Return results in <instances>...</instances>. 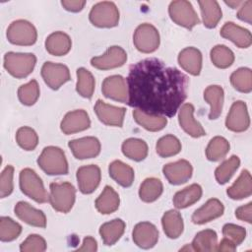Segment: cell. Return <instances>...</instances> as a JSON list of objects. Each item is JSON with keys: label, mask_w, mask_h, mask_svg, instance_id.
Returning <instances> with one entry per match:
<instances>
[{"label": "cell", "mask_w": 252, "mask_h": 252, "mask_svg": "<svg viewBox=\"0 0 252 252\" xmlns=\"http://www.w3.org/2000/svg\"><path fill=\"white\" fill-rule=\"evenodd\" d=\"M128 104L151 114L172 117L187 96L188 78L157 58L137 62L127 77Z\"/></svg>", "instance_id": "obj_1"}, {"label": "cell", "mask_w": 252, "mask_h": 252, "mask_svg": "<svg viewBox=\"0 0 252 252\" xmlns=\"http://www.w3.org/2000/svg\"><path fill=\"white\" fill-rule=\"evenodd\" d=\"M39 167L49 175H61L68 173V162L64 152L54 146L43 149L37 158Z\"/></svg>", "instance_id": "obj_2"}, {"label": "cell", "mask_w": 252, "mask_h": 252, "mask_svg": "<svg viewBox=\"0 0 252 252\" xmlns=\"http://www.w3.org/2000/svg\"><path fill=\"white\" fill-rule=\"evenodd\" d=\"M76 190L69 182H53L50 184L49 202L52 208L61 213H68L75 202Z\"/></svg>", "instance_id": "obj_3"}, {"label": "cell", "mask_w": 252, "mask_h": 252, "mask_svg": "<svg viewBox=\"0 0 252 252\" xmlns=\"http://www.w3.org/2000/svg\"><path fill=\"white\" fill-rule=\"evenodd\" d=\"M20 187L25 195L37 203H45L49 200L41 179L31 168H25L20 172Z\"/></svg>", "instance_id": "obj_4"}, {"label": "cell", "mask_w": 252, "mask_h": 252, "mask_svg": "<svg viewBox=\"0 0 252 252\" xmlns=\"http://www.w3.org/2000/svg\"><path fill=\"white\" fill-rule=\"evenodd\" d=\"M36 58L32 53L8 52L4 56L5 69L16 78H26L29 76L35 65Z\"/></svg>", "instance_id": "obj_5"}, {"label": "cell", "mask_w": 252, "mask_h": 252, "mask_svg": "<svg viewBox=\"0 0 252 252\" xmlns=\"http://www.w3.org/2000/svg\"><path fill=\"white\" fill-rule=\"evenodd\" d=\"M90 21L98 28H112L119 22V11L113 2H99L92 8Z\"/></svg>", "instance_id": "obj_6"}, {"label": "cell", "mask_w": 252, "mask_h": 252, "mask_svg": "<svg viewBox=\"0 0 252 252\" xmlns=\"http://www.w3.org/2000/svg\"><path fill=\"white\" fill-rule=\"evenodd\" d=\"M36 37L35 28L26 20L14 21L7 30V38L13 44L32 45L36 41Z\"/></svg>", "instance_id": "obj_7"}, {"label": "cell", "mask_w": 252, "mask_h": 252, "mask_svg": "<svg viewBox=\"0 0 252 252\" xmlns=\"http://www.w3.org/2000/svg\"><path fill=\"white\" fill-rule=\"evenodd\" d=\"M171 20L179 26L186 29H192L200 23V20L195 12L192 4L186 0L172 1L168 8Z\"/></svg>", "instance_id": "obj_8"}, {"label": "cell", "mask_w": 252, "mask_h": 252, "mask_svg": "<svg viewBox=\"0 0 252 252\" xmlns=\"http://www.w3.org/2000/svg\"><path fill=\"white\" fill-rule=\"evenodd\" d=\"M133 42L139 51L151 53L156 51L159 45V33L153 25L142 24L134 32Z\"/></svg>", "instance_id": "obj_9"}, {"label": "cell", "mask_w": 252, "mask_h": 252, "mask_svg": "<svg viewBox=\"0 0 252 252\" xmlns=\"http://www.w3.org/2000/svg\"><path fill=\"white\" fill-rule=\"evenodd\" d=\"M41 76L45 84L52 90L59 89L70 80V72L67 66L52 62H45L41 68Z\"/></svg>", "instance_id": "obj_10"}, {"label": "cell", "mask_w": 252, "mask_h": 252, "mask_svg": "<svg viewBox=\"0 0 252 252\" xmlns=\"http://www.w3.org/2000/svg\"><path fill=\"white\" fill-rule=\"evenodd\" d=\"M250 118L245 102L237 100L232 103L225 119V126L233 132H243L248 129Z\"/></svg>", "instance_id": "obj_11"}, {"label": "cell", "mask_w": 252, "mask_h": 252, "mask_svg": "<svg viewBox=\"0 0 252 252\" xmlns=\"http://www.w3.org/2000/svg\"><path fill=\"white\" fill-rule=\"evenodd\" d=\"M127 60V54L120 46H111L107 51L97 57H94L91 60L92 66L99 70H108L122 66Z\"/></svg>", "instance_id": "obj_12"}, {"label": "cell", "mask_w": 252, "mask_h": 252, "mask_svg": "<svg viewBox=\"0 0 252 252\" xmlns=\"http://www.w3.org/2000/svg\"><path fill=\"white\" fill-rule=\"evenodd\" d=\"M101 91L104 96L108 98L123 103L128 102V87L125 79L120 75H113L104 79Z\"/></svg>", "instance_id": "obj_13"}, {"label": "cell", "mask_w": 252, "mask_h": 252, "mask_svg": "<svg viewBox=\"0 0 252 252\" xmlns=\"http://www.w3.org/2000/svg\"><path fill=\"white\" fill-rule=\"evenodd\" d=\"M74 157L79 159L92 158L100 152V143L94 137H83L72 140L68 144Z\"/></svg>", "instance_id": "obj_14"}, {"label": "cell", "mask_w": 252, "mask_h": 252, "mask_svg": "<svg viewBox=\"0 0 252 252\" xmlns=\"http://www.w3.org/2000/svg\"><path fill=\"white\" fill-rule=\"evenodd\" d=\"M79 189L84 194L93 193L100 182V169L97 165L90 164L81 166L77 170Z\"/></svg>", "instance_id": "obj_15"}, {"label": "cell", "mask_w": 252, "mask_h": 252, "mask_svg": "<svg viewBox=\"0 0 252 252\" xmlns=\"http://www.w3.org/2000/svg\"><path fill=\"white\" fill-rule=\"evenodd\" d=\"M162 171L169 183L179 185L190 179L193 168L188 160L179 159L175 162L165 164L162 168Z\"/></svg>", "instance_id": "obj_16"}, {"label": "cell", "mask_w": 252, "mask_h": 252, "mask_svg": "<svg viewBox=\"0 0 252 252\" xmlns=\"http://www.w3.org/2000/svg\"><path fill=\"white\" fill-rule=\"evenodd\" d=\"M94 111L98 119L109 126L121 127L123 125L124 115L126 109L124 107H117L109 105L104 101L98 99L94 105Z\"/></svg>", "instance_id": "obj_17"}, {"label": "cell", "mask_w": 252, "mask_h": 252, "mask_svg": "<svg viewBox=\"0 0 252 252\" xmlns=\"http://www.w3.org/2000/svg\"><path fill=\"white\" fill-rule=\"evenodd\" d=\"M133 240L135 244L144 249L152 248L156 245L158 239V228L151 222H139L133 229Z\"/></svg>", "instance_id": "obj_18"}, {"label": "cell", "mask_w": 252, "mask_h": 252, "mask_svg": "<svg viewBox=\"0 0 252 252\" xmlns=\"http://www.w3.org/2000/svg\"><path fill=\"white\" fill-rule=\"evenodd\" d=\"M91 125V120L89 118L88 113L83 109L74 110L68 112L62 122H61V130L66 135L77 133L88 129Z\"/></svg>", "instance_id": "obj_19"}, {"label": "cell", "mask_w": 252, "mask_h": 252, "mask_svg": "<svg viewBox=\"0 0 252 252\" xmlns=\"http://www.w3.org/2000/svg\"><path fill=\"white\" fill-rule=\"evenodd\" d=\"M220 35L231 40L239 48H247L252 43L250 32L232 22H227L222 26L220 29Z\"/></svg>", "instance_id": "obj_20"}, {"label": "cell", "mask_w": 252, "mask_h": 252, "mask_svg": "<svg viewBox=\"0 0 252 252\" xmlns=\"http://www.w3.org/2000/svg\"><path fill=\"white\" fill-rule=\"evenodd\" d=\"M194 106L191 103H185L179 109V124L182 129L194 138L202 137L206 134L202 125L195 120L194 116Z\"/></svg>", "instance_id": "obj_21"}, {"label": "cell", "mask_w": 252, "mask_h": 252, "mask_svg": "<svg viewBox=\"0 0 252 252\" xmlns=\"http://www.w3.org/2000/svg\"><path fill=\"white\" fill-rule=\"evenodd\" d=\"M224 208L222 203L218 199H210L201 208L196 210L192 215V221L197 224L209 222L223 214Z\"/></svg>", "instance_id": "obj_22"}, {"label": "cell", "mask_w": 252, "mask_h": 252, "mask_svg": "<svg viewBox=\"0 0 252 252\" xmlns=\"http://www.w3.org/2000/svg\"><path fill=\"white\" fill-rule=\"evenodd\" d=\"M15 214L16 216L25 221L28 224L37 226V227H45L46 225V218L45 215L39 211L32 207L27 202H19L15 206Z\"/></svg>", "instance_id": "obj_23"}, {"label": "cell", "mask_w": 252, "mask_h": 252, "mask_svg": "<svg viewBox=\"0 0 252 252\" xmlns=\"http://www.w3.org/2000/svg\"><path fill=\"white\" fill-rule=\"evenodd\" d=\"M178 63L186 72L197 76L202 68V54L195 47H186L179 53Z\"/></svg>", "instance_id": "obj_24"}, {"label": "cell", "mask_w": 252, "mask_h": 252, "mask_svg": "<svg viewBox=\"0 0 252 252\" xmlns=\"http://www.w3.org/2000/svg\"><path fill=\"white\" fill-rule=\"evenodd\" d=\"M71 38L62 32H55L47 36L45 40L46 50L55 56L67 54L71 49Z\"/></svg>", "instance_id": "obj_25"}, {"label": "cell", "mask_w": 252, "mask_h": 252, "mask_svg": "<svg viewBox=\"0 0 252 252\" xmlns=\"http://www.w3.org/2000/svg\"><path fill=\"white\" fill-rule=\"evenodd\" d=\"M226 193L228 197L233 200H240L249 197L252 194V181L249 171L243 169L233 185L226 190Z\"/></svg>", "instance_id": "obj_26"}, {"label": "cell", "mask_w": 252, "mask_h": 252, "mask_svg": "<svg viewBox=\"0 0 252 252\" xmlns=\"http://www.w3.org/2000/svg\"><path fill=\"white\" fill-rule=\"evenodd\" d=\"M204 98L210 104V119H217L222 110L223 104V90L221 87L213 85L209 86L204 92Z\"/></svg>", "instance_id": "obj_27"}, {"label": "cell", "mask_w": 252, "mask_h": 252, "mask_svg": "<svg viewBox=\"0 0 252 252\" xmlns=\"http://www.w3.org/2000/svg\"><path fill=\"white\" fill-rule=\"evenodd\" d=\"M108 170L110 177L121 186L129 187L132 185L134 180V170L130 165L121 160H114L109 164Z\"/></svg>", "instance_id": "obj_28"}, {"label": "cell", "mask_w": 252, "mask_h": 252, "mask_svg": "<svg viewBox=\"0 0 252 252\" xmlns=\"http://www.w3.org/2000/svg\"><path fill=\"white\" fill-rule=\"evenodd\" d=\"M162 228L164 233L169 238H177L183 231V220L179 212L169 210L162 216Z\"/></svg>", "instance_id": "obj_29"}, {"label": "cell", "mask_w": 252, "mask_h": 252, "mask_svg": "<svg viewBox=\"0 0 252 252\" xmlns=\"http://www.w3.org/2000/svg\"><path fill=\"white\" fill-rule=\"evenodd\" d=\"M119 196L110 186H105L101 194L95 200V207L101 214L107 215L115 212L119 207Z\"/></svg>", "instance_id": "obj_30"}, {"label": "cell", "mask_w": 252, "mask_h": 252, "mask_svg": "<svg viewBox=\"0 0 252 252\" xmlns=\"http://www.w3.org/2000/svg\"><path fill=\"white\" fill-rule=\"evenodd\" d=\"M202 196V188L198 184H191L175 193L173 197V205L177 209L187 208L196 203Z\"/></svg>", "instance_id": "obj_31"}, {"label": "cell", "mask_w": 252, "mask_h": 252, "mask_svg": "<svg viewBox=\"0 0 252 252\" xmlns=\"http://www.w3.org/2000/svg\"><path fill=\"white\" fill-rule=\"evenodd\" d=\"M125 222L120 219L112 220L99 227V234L105 245H113L123 234Z\"/></svg>", "instance_id": "obj_32"}, {"label": "cell", "mask_w": 252, "mask_h": 252, "mask_svg": "<svg viewBox=\"0 0 252 252\" xmlns=\"http://www.w3.org/2000/svg\"><path fill=\"white\" fill-rule=\"evenodd\" d=\"M198 3L201 9L204 25L209 29L215 28L222 15L219 3L215 0H204L199 1Z\"/></svg>", "instance_id": "obj_33"}, {"label": "cell", "mask_w": 252, "mask_h": 252, "mask_svg": "<svg viewBox=\"0 0 252 252\" xmlns=\"http://www.w3.org/2000/svg\"><path fill=\"white\" fill-rule=\"evenodd\" d=\"M218 246V235L215 230L205 229L198 232L193 241L192 249L200 252L216 251Z\"/></svg>", "instance_id": "obj_34"}, {"label": "cell", "mask_w": 252, "mask_h": 252, "mask_svg": "<svg viewBox=\"0 0 252 252\" xmlns=\"http://www.w3.org/2000/svg\"><path fill=\"white\" fill-rule=\"evenodd\" d=\"M133 116L135 121L144 127L145 129L156 132L159 131L164 128V126L167 123V120L164 116L160 115H151L148 113H145L139 109H135L133 111Z\"/></svg>", "instance_id": "obj_35"}, {"label": "cell", "mask_w": 252, "mask_h": 252, "mask_svg": "<svg viewBox=\"0 0 252 252\" xmlns=\"http://www.w3.org/2000/svg\"><path fill=\"white\" fill-rule=\"evenodd\" d=\"M123 154L136 161L143 160L148 155V146L145 141L136 138H130L122 144Z\"/></svg>", "instance_id": "obj_36"}, {"label": "cell", "mask_w": 252, "mask_h": 252, "mask_svg": "<svg viewBox=\"0 0 252 252\" xmlns=\"http://www.w3.org/2000/svg\"><path fill=\"white\" fill-rule=\"evenodd\" d=\"M162 193V183L155 177L147 178L143 181L139 189V196L142 201L150 203L156 201Z\"/></svg>", "instance_id": "obj_37"}, {"label": "cell", "mask_w": 252, "mask_h": 252, "mask_svg": "<svg viewBox=\"0 0 252 252\" xmlns=\"http://www.w3.org/2000/svg\"><path fill=\"white\" fill-rule=\"evenodd\" d=\"M229 151V143L223 137H214L206 149V156L209 160L217 161L224 158Z\"/></svg>", "instance_id": "obj_38"}, {"label": "cell", "mask_w": 252, "mask_h": 252, "mask_svg": "<svg viewBox=\"0 0 252 252\" xmlns=\"http://www.w3.org/2000/svg\"><path fill=\"white\" fill-rule=\"evenodd\" d=\"M233 88L241 93H250L252 90V71L249 68H239L230 76Z\"/></svg>", "instance_id": "obj_39"}, {"label": "cell", "mask_w": 252, "mask_h": 252, "mask_svg": "<svg viewBox=\"0 0 252 252\" xmlns=\"http://www.w3.org/2000/svg\"><path fill=\"white\" fill-rule=\"evenodd\" d=\"M77 86L76 90L83 97H92L94 91V78L92 73L85 68H79L77 70Z\"/></svg>", "instance_id": "obj_40"}, {"label": "cell", "mask_w": 252, "mask_h": 252, "mask_svg": "<svg viewBox=\"0 0 252 252\" xmlns=\"http://www.w3.org/2000/svg\"><path fill=\"white\" fill-rule=\"evenodd\" d=\"M156 150L158 156L161 158H167L177 155L181 151V144L175 136L166 135L158 141Z\"/></svg>", "instance_id": "obj_41"}, {"label": "cell", "mask_w": 252, "mask_h": 252, "mask_svg": "<svg viewBox=\"0 0 252 252\" xmlns=\"http://www.w3.org/2000/svg\"><path fill=\"white\" fill-rule=\"evenodd\" d=\"M240 164V159L237 156H232L228 159L224 160L220 165H219L215 171V176L220 184H224L228 182L235 170Z\"/></svg>", "instance_id": "obj_42"}, {"label": "cell", "mask_w": 252, "mask_h": 252, "mask_svg": "<svg viewBox=\"0 0 252 252\" xmlns=\"http://www.w3.org/2000/svg\"><path fill=\"white\" fill-rule=\"evenodd\" d=\"M211 60L215 66L224 69L233 63L234 54L228 47L220 44L211 50Z\"/></svg>", "instance_id": "obj_43"}, {"label": "cell", "mask_w": 252, "mask_h": 252, "mask_svg": "<svg viewBox=\"0 0 252 252\" xmlns=\"http://www.w3.org/2000/svg\"><path fill=\"white\" fill-rule=\"evenodd\" d=\"M22 232V226L11 218L0 219V239L1 241H12Z\"/></svg>", "instance_id": "obj_44"}, {"label": "cell", "mask_w": 252, "mask_h": 252, "mask_svg": "<svg viewBox=\"0 0 252 252\" xmlns=\"http://www.w3.org/2000/svg\"><path fill=\"white\" fill-rule=\"evenodd\" d=\"M17 143L26 151H32L38 143V137L35 131L30 127H21L16 134Z\"/></svg>", "instance_id": "obj_45"}, {"label": "cell", "mask_w": 252, "mask_h": 252, "mask_svg": "<svg viewBox=\"0 0 252 252\" xmlns=\"http://www.w3.org/2000/svg\"><path fill=\"white\" fill-rule=\"evenodd\" d=\"M20 101L25 105H32L39 96V87L35 80L30 81L28 84L21 86L18 90Z\"/></svg>", "instance_id": "obj_46"}, {"label": "cell", "mask_w": 252, "mask_h": 252, "mask_svg": "<svg viewBox=\"0 0 252 252\" xmlns=\"http://www.w3.org/2000/svg\"><path fill=\"white\" fill-rule=\"evenodd\" d=\"M222 234L237 246L245 239L246 230L242 226L233 223H226L222 227Z\"/></svg>", "instance_id": "obj_47"}, {"label": "cell", "mask_w": 252, "mask_h": 252, "mask_svg": "<svg viewBox=\"0 0 252 252\" xmlns=\"http://www.w3.org/2000/svg\"><path fill=\"white\" fill-rule=\"evenodd\" d=\"M45 249H46L45 240L37 234L29 235L27 239L20 246V250L22 252H42Z\"/></svg>", "instance_id": "obj_48"}, {"label": "cell", "mask_w": 252, "mask_h": 252, "mask_svg": "<svg viewBox=\"0 0 252 252\" xmlns=\"http://www.w3.org/2000/svg\"><path fill=\"white\" fill-rule=\"evenodd\" d=\"M13 175L14 167L12 165H7L1 173L0 178V196L5 198L10 195L13 191Z\"/></svg>", "instance_id": "obj_49"}, {"label": "cell", "mask_w": 252, "mask_h": 252, "mask_svg": "<svg viewBox=\"0 0 252 252\" xmlns=\"http://www.w3.org/2000/svg\"><path fill=\"white\" fill-rule=\"evenodd\" d=\"M235 217L240 220L251 223L252 222V203L249 202L248 204L237 208L235 210Z\"/></svg>", "instance_id": "obj_50"}, {"label": "cell", "mask_w": 252, "mask_h": 252, "mask_svg": "<svg viewBox=\"0 0 252 252\" xmlns=\"http://www.w3.org/2000/svg\"><path fill=\"white\" fill-rule=\"evenodd\" d=\"M237 18L248 24L252 23V1L248 0L242 3L241 8L237 12Z\"/></svg>", "instance_id": "obj_51"}, {"label": "cell", "mask_w": 252, "mask_h": 252, "mask_svg": "<svg viewBox=\"0 0 252 252\" xmlns=\"http://www.w3.org/2000/svg\"><path fill=\"white\" fill-rule=\"evenodd\" d=\"M61 4L68 11L79 12L84 8L86 1H84V0H63L61 2Z\"/></svg>", "instance_id": "obj_52"}, {"label": "cell", "mask_w": 252, "mask_h": 252, "mask_svg": "<svg viewBox=\"0 0 252 252\" xmlns=\"http://www.w3.org/2000/svg\"><path fill=\"white\" fill-rule=\"evenodd\" d=\"M96 249H97V244L94 238L91 236H87L84 239L82 246L78 248V251H96Z\"/></svg>", "instance_id": "obj_53"}, {"label": "cell", "mask_w": 252, "mask_h": 252, "mask_svg": "<svg viewBox=\"0 0 252 252\" xmlns=\"http://www.w3.org/2000/svg\"><path fill=\"white\" fill-rule=\"evenodd\" d=\"M236 249V245L231 242L230 240H228L227 238L223 237L220 242L218 244L217 246V250L219 251H228V252H232Z\"/></svg>", "instance_id": "obj_54"}, {"label": "cell", "mask_w": 252, "mask_h": 252, "mask_svg": "<svg viewBox=\"0 0 252 252\" xmlns=\"http://www.w3.org/2000/svg\"><path fill=\"white\" fill-rule=\"evenodd\" d=\"M224 3L226 4V5H228V6H230L232 9H235V8H237L240 4H242L243 2L242 1H224Z\"/></svg>", "instance_id": "obj_55"}]
</instances>
